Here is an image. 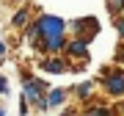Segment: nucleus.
I'll list each match as a JSON object with an SVG mask.
<instances>
[{
  "label": "nucleus",
  "mask_w": 124,
  "mask_h": 116,
  "mask_svg": "<svg viewBox=\"0 0 124 116\" xmlns=\"http://www.w3.org/2000/svg\"><path fill=\"white\" fill-rule=\"evenodd\" d=\"M14 22H17V25H25V11L17 14V17H14Z\"/></svg>",
  "instance_id": "0eeeda50"
},
{
  "label": "nucleus",
  "mask_w": 124,
  "mask_h": 116,
  "mask_svg": "<svg viewBox=\"0 0 124 116\" xmlns=\"http://www.w3.org/2000/svg\"><path fill=\"white\" fill-rule=\"evenodd\" d=\"M39 28H41V33H47V39H55V36H61L63 22L58 17H41L39 19Z\"/></svg>",
  "instance_id": "f257e3e1"
},
{
  "label": "nucleus",
  "mask_w": 124,
  "mask_h": 116,
  "mask_svg": "<svg viewBox=\"0 0 124 116\" xmlns=\"http://www.w3.org/2000/svg\"><path fill=\"white\" fill-rule=\"evenodd\" d=\"M72 53L75 55H85V41H75L72 44Z\"/></svg>",
  "instance_id": "7ed1b4c3"
},
{
  "label": "nucleus",
  "mask_w": 124,
  "mask_h": 116,
  "mask_svg": "<svg viewBox=\"0 0 124 116\" xmlns=\"http://www.w3.org/2000/svg\"><path fill=\"white\" fill-rule=\"evenodd\" d=\"M61 99H63V91H53V94H50V102H53V105H58Z\"/></svg>",
  "instance_id": "39448f33"
},
{
  "label": "nucleus",
  "mask_w": 124,
  "mask_h": 116,
  "mask_svg": "<svg viewBox=\"0 0 124 116\" xmlns=\"http://www.w3.org/2000/svg\"><path fill=\"white\" fill-rule=\"evenodd\" d=\"M47 69H50V72H61V69H63V64H61V61H50V64H47Z\"/></svg>",
  "instance_id": "423d86ee"
},
{
  "label": "nucleus",
  "mask_w": 124,
  "mask_h": 116,
  "mask_svg": "<svg viewBox=\"0 0 124 116\" xmlns=\"http://www.w3.org/2000/svg\"><path fill=\"white\" fill-rule=\"evenodd\" d=\"M61 47V36H55V39H47V50H58Z\"/></svg>",
  "instance_id": "20e7f679"
},
{
  "label": "nucleus",
  "mask_w": 124,
  "mask_h": 116,
  "mask_svg": "<svg viewBox=\"0 0 124 116\" xmlns=\"http://www.w3.org/2000/svg\"><path fill=\"white\" fill-rule=\"evenodd\" d=\"M108 89H110L113 94H121L124 91V75H119V72L110 75V77H108Z\"/></svg>",
  "instance_id": "f03ea898"
},
{
  "label": "nucleus",
  "mask_w": 124,
  "mask_h": 116,
  "mask_svg": "<svg viewBox=\"0 0 124 116\" xmlns=\"http://www.w3.org/2000/svg\"><path fill=\"white\" fill-rule=\"evenodd\" d=\"M0 91H6V80H3V77H0Z\"/></svg>",
  "instance_id": "6e6552de"
}]
</instances>
